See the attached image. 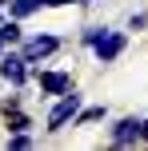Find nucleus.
<instances>
[{
	"mask_svg": "<svg viewBox=\"0 0 148 151\" xmlns=\"http://www.w3.org/2000/svg\"><path fill=\"white\" fill-rule=\"evenodd\" d=\"M80 104H84V96H80L76 88H68L64 96H56V104L48 107V119H44V131H64L72 119H76Z\"/></svg>",
	"mask_w": 148,
	"mask_h": 151,
	"instance_id": "obj_1",
	"label": "nucleus"
},
{
	"mask_svg": "<svg viewBox=\"0 0 148 151\" xmlns=\"http://www.w3.org/2000/svg\"><path fill=\"white\" fill-rule=\"evenodd\" d=\"M16 52L24 56V60L36 68V64H44L48 56L60 52V36H48V32H40V36H24L20 44H16Z\"/></svg>",
	"mask_w": 148,
	"mask_h": 151,
	"instance_id": "obj_2",
	"label": "nucleus"
},
{
	"mask_svg": "<svg viewBox=\"0 0 148 151\" xmlns=\"http://www.w3.org/2000/svg\"><path fill=\"white\" fill-rule=\"evenodd\" d=\"M0 80H4L8 88H24V83L32 80V64L24 60L16 48H8V52H0Z\"/></svg>",
	"mask_w": 148,
	"mask_h": 151,
	"instance_id": "obj_3",
	"label": "nucleus"
},
{
	"mask_svg": "<svg viewBox=\"0 0 148 151\" xmlns=\"http://www.w3.org/2000/svg\"><path fill=\"white\" fill-rule=\"evenodd\" d=\"M124 48H128V32L104 28V36L92 44V56H96L100 64H112V60H120V56H124Z\"/></svg>",
	"mask_w": 148,
	"mask_h": 151,
	"instance_id": "obj_4",
	"label": "nucleus"
},
{
	"mask_svg": "<svg viewBox=\"0 0 148 151\" xmlns=\"http://www.w3.org/2000/svg\"><path fill=\"white\" fill-rule=\"evenodd\" d=\"M108 139H112V147H136V143H140V115L116 119L112 131H108Z\"/></svg>",
	"mask_w": 148,
	"mask_h": 151,
	"instance_id": "obj_5",
	"label": "nucleus"
},
{
	"mask_svg": "<svg viewBox=\"0 0 148 151\" xmlns=\"http://www.w3.org/2000/svg\"><path fill=\"white\" fill-rule=\"evenodd\" d=\"M32 76L40 80V96H64V91L72 88V76H68V72H44V68L36 64Z\"/></svg>",
	"mask_w": 148,
	"mask_h": 151,
	"instance_id": "obj_6",
	"label": "nucleus"
},
{
	"mask_svg": "<svg viewBox=\"0 0 148 151\" xmlns=\"http://www.w3.org/2000/svg\"><path fill=\"white\" fill-rule=\"evenodd\" d=\"M40 8H44V0H12V4H8V16H12V20H28V16H36Z\"/></svg>",
	"mask_w": 148,
	"mask_h": 151,
	"instance_id": "obj_7",
	"label": "nucleus"
},
{
	"mask_svg": "<svg viewBox=\"0 0 148 151\" xmlns=\"http://www.w3.org/2000/svg\"><path fill=\"white\" fill-rule=\"evenodd\" d=\"M104 115H108V107H104V104H96V107H84V104H80V111H76V119H72V127H88V123H100Z\"/></svg>",
	"mask_w": 148,
	"mask_h": 151,
	"instance_id": "obj_8",
	"label": "nucleus"
},
{
	"mask_svg": "<svg viewBox=\"0 0 148 151\" xmlns=\"http://www.w3.org/2000/svg\"><path fill=\"white\" fill-rule=\"evenodd\" d=\"M24 40V28H20V20H12V16H8L4 24H0V44L4 48H16Z\"/></svg>",
	"mask_w": 148,
	"mask_h": 151,
	"instance_id": "obj_9",
	"label": "nucleus"
},
{
	"mask_svg": "<svg viewBox=\"0 0 148 151\" xmlns=\"http://www.w3.org/2000/svg\"><path fill=\"white\" fill-rule=\"evenodd\" d=\"M28 127H32V119L20 111V107H12V111H8V131H28Z\"/></svg>",
	"mask_w": 148,
	"mask_h": 151,
	"instance_id": "obj_10",
	"label": "nucleus"
},
{
	"mask_svg": "<svg viewBox=\"0 0 148 151\" xmlns=\"http://www.w3.org/2000/svg\"><path fill=\"white\" fill-rule=\"evenodd\" d=\"M100 36H104V24H92V28H84V32H80V44H84V48H92Z\"/></svg>",
	"mask_w": 148,
	"mask_h": 151,
	"instance_id": "obj_11",
	"label": "nucleus"
},
{
	"mask_svg": "<svg viewBox=\"0 0 148 151\" xmlns=\"http://www.w3.org/2000/svg\"><path fill=\"white\" fill-rule=\"evenodd\" d=\"M8 147H12V151L32 147V135H28V131H12V135H8Z\"/></svg>",
	"mask_w": 148,
	"mask_h": 151,
	"instance_id": "obj_12",
	"label": "nucleus"
},
{
	"mask_svg": "<svg viewBox=\"0 0 148 151\" xmlns=\"http://www.w3.org/2000/svg\"><path fill=\"white\" fill-rule=\"evenodd\" d=\"M140 28H148V12H132L128 16V32H140Z\"/></svg>",
	"mask_w": 148,
	"mask_h": 151,
	"instance_id": "obj_13",
	"label": "nucleus"
},
{
	"mask_svg": "<svg viewBox=\"0 0 148 151\" xmlns=\"http://www.w3.org/2000/svg\"><path fill=\"white\" fill-rule=\"evenodd\" d=\"M68 4H76V0H44V8H68Z\"/></svg>",
	"mask_w": 148,
	"mask_h": 151,
	"instance_id": "obj_14",
	"label": "nucleus"
},
{
	"mask_svg": "<svg viewBox=\"0 0 148 151\" xmlns=\"http://www.w3.org/2000/svg\"><path fill=\"white\" fill-rule=\"evenodd\" d=\"M140 143H148V115L140 119Z\"/></svg>",
	"mask_w": 148,
	"mask_h": 151,
	"instance_id": "obj_15",
	"label": "nucleus"
},
{
	"mask_svg": "<svg viewBox=\"0 0 148 151\" xmlns=\"http://www.w3.org/2000/svg\"><path fill=\"white\" fill-rule=\"evenodd\" d=\"M4 20H8V8H0V24H4Z\"/></svg>",
	"mask_w": 148,
	"mask_h": 151,
	"instance_id": "obj_16",
	"label": "nucleus"
},
{
	"mask_svg": "<svg viewBox=\"0 0 148 151\" xmlns=\"http://www.w3.org/2000/svg\"><path fill=\"white\" fill-rule=\"evenodd\" d=\"M76 4H96V0H76Z\"/></svg>",
	"mask_w": 148,
	"mask_h": 151,
	"instance_id": "obj_17",
	"label": "nucleus"
},
{
	"mask_svg": "<svg viewBox=\"0 0 148 151\" xmlns=\"http://www.w3.org/2000/svg\"><path fill=\"white\" fill-rule=\"evenodd\" d=\"M8 4H12V0H0V8H8Z\"/></svg>",
	"mask_w": 148,
	"mask_h": 151,
	"instance_id": "obj_18",
	"label": "nucleus"
},
{
	"mask_svg": "<svg viewBox=\"0 0 148 151\" xmlns=\"http://www.w3.org/2000/svg\"><path fill=\"white\" fill-rule=\"evenodd\" d=\"M0 52H4V44H0Z\"/></svg>",
	"mask_w": 148,
	"mask_h": 151,
	"instance_id": "obj_19",
	"label": "nucleus"
}]
</instances>
